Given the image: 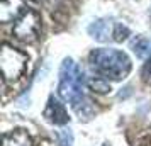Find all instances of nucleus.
Returning <instances> with one entry per match:
<instances>
[{
  "label": "nucleus",
  "instance_id": "1",
  "mask_svg": "<svg viewBox=\"0 0 151 146\" xmlns=\"http://www.w3.org/2000/svg\"><path fill=\"white\" fill-rule=\"evenodd\" d=\"M85 87H87V80L82 68L71 58H65L60 66L58 93L65 102L71 105V109L80 117V121H90L95 116V107L92 100L87 97Z\"/></svg>",
  "mask_w": 151,
  "mask_h": 146
},
{
  "label": "nucleus",
  "instance_id": "2",
  "mask_svg": "<svg viewBox=\"0 0 151 146\" xmlns=\"http://www.w3.org/2000/svg\"><path fill=\"white\" fill-rule=\"evenodd\" d=\"M92 68L95 70L99 75L109 80H124L129 75L132 63L131 58L121 49L114 48H99L93 49L88 56Z\"/></svg>",
  "mask_w": 151,
  "mask_h": 146
},
{
  "label": "nucleus",
  "instance_id": "3",
  "mask_svg": "<svg viewBox=\"0 0 151 146\" xmlns=\"http://www.w3.org/2000/svg\"><path fill=\"white\" fill-rule=\"evenodd\" d=\"M27 60L29 58L24 51L4 42V46L0 49V70H2L4 80L5 82L19 80L22 77L26 66H27Z\"/></svg>",
  "mask_w": 151,
  "mask_h": 146
},
{
  "label": "nucleus",
  "instance_id": "4",
  "mask_svg": "<svg viewBox=\"0 0 151 146\" xmlns=\"http://www.w3.org/2000/svg\"><path fill=\"white\" fill-rule=\"evenodd\" d=\"M41 32V15L34 9H26L14 22L12 36L21 42H34Z\"/></svg>",
  "mask_w": 151,
  "mask_h": 146
},
{
  "label": "nucleus",
  "instance_id": "5",
  "mask_svg": "<svg viewBox=\"0 0 151 146\" xmlns=\"http://www.w3.org/2000/svg\"><path fill=\"white\" fill-rule=\"evenodd\" d=\"M44 117L51 124H56V126H65V124H68V121H70L65 105L55 95H51L48 99V104H46V109H44Z\"/></svg>",
  "mask_w": 151,
  "mask_h": 146
},
{
  "label": "nucleus",
  "instance_id": "6",
  "mask_svg": "<svg viewBox=\"0 0 151 146\" xmlns=\"http://www.w3.org/2000/svg\"><path fill=\"white\" fill-rule=\"evenodd\" d=\"M114 27H116V22L112 19H97L88 26V34L100 42H107L112 39L114 34Z\"/></svg>",
  "mask_w": 151,
  "mask_h": 146
},
{
  "label": "nucleus",
  "instance_id": "7",
  "mask_svg": "<svg viewBox=\"0 0 151 146\" xmlns=\"http://www.w3.org/2000/svg\"><path fill=\"white\" fill-rule=\"evenodd\" d=\"M24 5L26 0H0V22L7 24L15 21L26 10Z\"/></svg>",
  "mask_w": 151,
  "mask_h": 146
},
{
  "label": "nucleus",
  "instance_id": "8",
  "mask_svg": "<svg viewBox=\"0 0 151 146\" xmlns=\"http://www.w3.org/2000/svg\"><path fill=\"white\" fill-rule=\"evenodd\" d=\"M2 146H32V139L27 131L24 129H14L4 134Z\"/></svg>",
  "mask_w": 151,
  "mask_h": 146
},
{
  "label": "nucleus",
  "instance_id": "9",
  "mask_svg": "<svg viewBox=\"0 0 151 146\" xmlns=\"http://www.w3.org/2000/svg\"><path fill=\"white\" fill-rule=\"evenodd\" d=\"M131 49L139 58H146L151 55V41L144 36H134L131 39Z\"/></svg>",
  "mask_w": 151,
  "mask_h": 146
},
{
  "label": "nucleus",
  "instance_id": "10",
  "mask_svg": "<svg viewBox=\"0 0 151 146\" xmlns=\"http://www.w3.org/2000/svg\"><path fill=\"white\" fill-rule=\"evenodd\" d=\"M87 87L90 90L97 92V93H107L110 92V83L102 77H92L87 80Z\"/></svg>",
  "mask_w": 151,
  "mask_h": 146
},
{
  "label": "nucleus",
  "instance_id": "11",
  "mask_svg": "<svg viewBox=\"0 0 151 146\" xmlns=\"http://www.w3.org/2000/svg\"><path fill=\"white\" fill-rule=\"evenodd\" d=\"M131 36V31L127 26H124L122 22H116V27H114V34H112V41L116 42H122L126 41Z\"/></svg>",
  "mask_w": 151,
  "mask_h": 146
},
{
  "label": "nucleus",
  "instance_id": "12",
  "mask_svg": "<svg viewBox=\"0 0 151 146\" xmlns=\"http://www.w3.org/2000/svg\"><path fill=\"white\" fill-rule=\"evenodd\" d=\"M58 139L60 146H73V131L70 127H63L61 131H58Z\"/></svg>",
  "mask_w": 151,
  "mask_h": 146
},
{
  "label": "nucleus",
  "instance_id": "13",
  "mask_svg": "<svg viewBox=\"0 0 151 146\" xmlns=\"http://www.w3.org/2000/svg\"><path fill=\"white\" fill-rule=\"evenodd\" d=\"M141 77H143L144 83L151 85V55H150V58H148V61L144 63L143 71H141Z\"/></svg>",
  "mask_w": 151,
  "mask_h": 146
},
{
  "label": "nucleus",
  "instance_id": "14",
  "mask_svg": "<svg viewBox=\"0 0 151 146\" xmlns=\"http://www.w3.org/2000/svg\"><path fill=\"white\" fill-rule=\"evenodd\" d=\"M102 146H110V145H109V143H104V145H102Z\"/></svg>",
  "mask_w": 151,
  "mask_h": 146
}]
</instances>
